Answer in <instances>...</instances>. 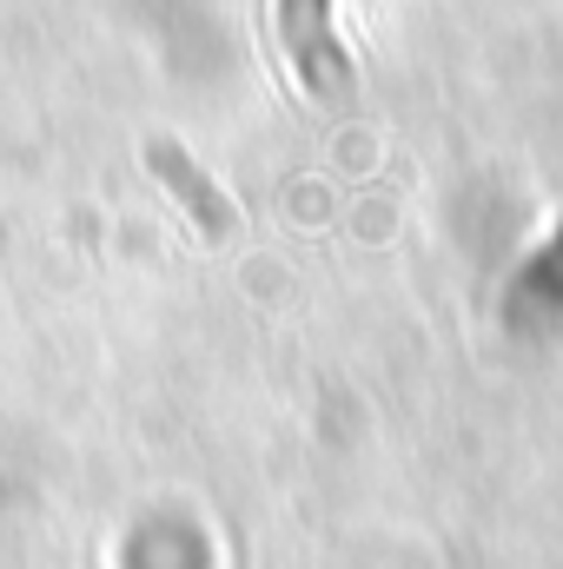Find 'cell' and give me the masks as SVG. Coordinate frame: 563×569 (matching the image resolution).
<instances>
[{
	"label": "cell",
	"mask_w": 563,
	"mask_h": 569,
	"mask_svg": "<svg viewBox=\"0 0 563 569\" xmlns=\"http://www.w3.org/2000/svg\"><path fill=\"white\" fill-rule=\"evenodd\" d=\"M152 166H166V179H172V186H179V192L192 199V212L206 219V232H219V226H226V206H219V199H213V192H206V186L192 179V166H186L179 152H166V146H159V152H152Z\"/></svg>",
	"instance_id": "obj_1"
}]
</instances>
